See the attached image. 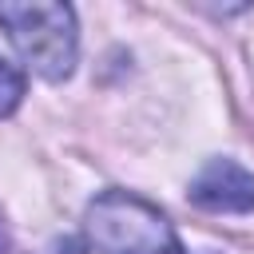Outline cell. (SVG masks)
<instances>
[{
    "mask_svg": "<svg viewBox=\"0 0 254 254\" xmlns=\"http://www.w3.org/2000/svg\"><path fill=\"white\" fill-rule=\"evenodd\" d=\"M24 91H28V79L20 67H12L8 60H0V119L16 115V107L24 103Z\"/></svg>",
    "mask_w": 254,
    "mask_h": 254,
    "instance_id": "obj_4",
    "label": "cell"
},
{
    "mask_svg": "<svg viewBox=\"0 0 254 254\" xmlns=\"http://www.w3.org/2000/svg\"><path fill=\"white\" fill-rule=\"evenodd\" d=\"M0 254H8V238H4V230H0Z\"/></svg>",
    "mask_w": 254,
    "mask_h": 254,
    "instance_id": "obj_5",
    "label": "cell"
},
{
    "mask_svg": "<svg viewBox=\"0 0 254 254\" xmlns=\"http://www.w3.org/2000/svg\"><path fill=\"white\" fill-rule=\"evenodd\" d=\"M0 28L44 83H64L79 64V20L56 0H0Z\"/></svg>",
    "mask_w": 254,
    "mask_h": 254,
    "instance_id": "obj_1",
    "label": "cell"
},
{
    "mask_svg": "<svg viewBox=\"0 0 254 254\" xmlns=\"http://www.w3.org/2000/svg\"><path fill=\"white\" fill-rule=\"evenodd\" d=\"M83 234L95 254H187L171 218L131 190L95 194L83 210Z\"/></svg>",
    "mask_w": 254,
    "mask_h": 254,
    "instance_id": "obj_2",
    "label": "cell"
},
{
    "mask_svg": "<svg viewBox=\"0 0 254 254\" xmlns=\"http://www.w3.org/2000/svg\"><path fill=\"white\" fill-rule=\"evenodd\" d=\"M190 206L210 214H254V171L238 159H206L187 187Z\"/></svg>",
    "mask_w": 254,
    "mask_h": 254,
    "instance_id": "obj_3",
    "label": "cell"
}]
</instances>
